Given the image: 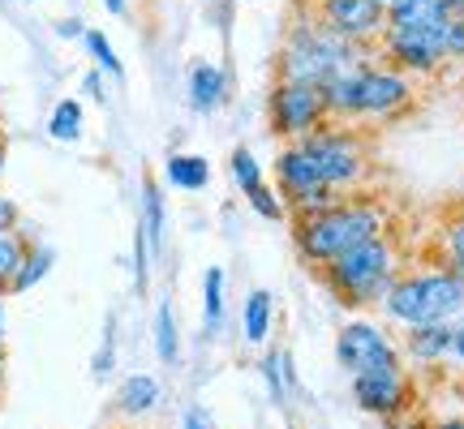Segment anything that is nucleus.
Wrapping results in <instances>:
<instances>
[{
    "label": "nucleus",
    "mask_w": 464,
    "mask_h": 429,
    "mask_svg": "<svg viewBox=\"0 0 464 429\" xmlns=\"http://www.w3.org/2000/svg\"><path fill=\"white\" fill-rule=\"evenodd\" d=\"M26 245H31V236H22L17 228L0 232V292H9L17 266H22V258H26Z\"/></svg>",
    "instance_id": "b1692460"
},
{
    "label": "nucleus",
    "mask_w": 464,
    "mask_h": 429,
    "mask_svg": "<svg viewBox=\"0 0 464 429\" xmlns=\"http://www.w3.org/2000/svg\"><path fill=\"white\" fill-rule=\"evenodd\" d=\"M382 61L404 69L409 78L439 73L448 61H464V14H448L430 26H400L382 31Z\"/></svg>",
    "instance_id": "423d86ee"
},
{
    "label": "nucleus",
    "mask_w": 464,
    "mask_h": 429,
    "mask_svg": "<svg viewBox=\"0 0 464 429\" xmlns=\"http://www.w3.org/2000/svg\"><path fill=\"white\" fill-rule=\"evenodd\" d=\"M224 266H207L202 275V322H207V335H216L219 322H224Z\"/></svg>",
    "instance_id": "4be33fe9"
},
{
    "label": "nucleus",
    "mask_w": 464,
    "mask_h": 429,
    "mask_svg": "<svg viewBox=\"0 0 464 429\" xmlns=\"http://www.w3.org/2000/svg\"><path fill=\"white\" fill-rule=\"evenodd\" d=\"M443 249H448V271H456V275L464 280V214L448 224V232H443Z\"/></svg>",
    "instance_id": "bb28decb"
},
{
    "label": "nucleus",
    "mask_w": 464,
    "mask_h": 429,
    "mask_svg": "<svg viewBox=\"0 0 464 429\" xmlns=\"http://www.w3.org/2000/svg\"><path fill=\"white\" fill-rule=\"evenodd\" d=\"M5 228H17V206H14V198L0 194V232Z\"/></svg>",
    "instance_id": "2f4dec72"
},
{
    "label": "nucleus",
    "mask_w": 464,
    "mask_h": 429,
    "mask_svg": "<svg viewBox=\"0 0 464 429\" xmlns=\"http://www.w3.org/2000/svg\"><path fill=\"white\" fill-rule=\"evenodd\" d=\"M413 78L396 65H370V61H357V65L340 69L332 82L323 86V100H327V112L332 120H344V125H357V120H392L400 116L409 103H413Z\"/></svg>",
    "instance_id": "f257e3e1"
},
{
    "label": "nucleus",
    "mask_w": 464,
    "mask_h": 429,
    "mask_svg": "<svg viewBox=\"0 0 464 429\" xmlns=\"http://www.w3.org/2000/svg\"><path fill=\"white\" fill-rule=\"evenodd\" d=\"M448 5V14H464V0H443Z\"/></svg>",
    "instance_id": "c9c22d12"
},
{
    "label": "nucleus",
    "mask_w": 464,
    "mask_h": 429,
    "mask_svg": "<svg viewBox=\"0 0 464 429\" xmlns=\"http://www.w3.org/2000/svg\"><path fill=\"white\" fill-rule=\"evenodd\" d=\"M439 17H448V5H443V0H392V5H387V31H400V26H430Z\"/></svg>",
    "instance_id": "dca6fc26"
},
{
    "label": "nucleus",
    "mask_w": 464,
    "mask_h": 429,
    "mask_svg": "<svg viewBox=\"0 0 464 429\" xmlns=\"http://www.w3.org/2000/svg\"><path fill=\"white\" fill-rule=\"evenodd\" d=\"M164 176L172 189H185V194H198L211 185V164L202 155H168Z\"/></svg>",
    "instance_id": "2eb2a0df"
},
{
    "label": "nucleus",
    "mask_w": 464,
    "mask_h": 429,
    "mask_svg": "<svg viewBox=\"0 0 464 429\" xmlns=\"http://www.w3.org/2000/svg\"><path fill=\"white\" fill-rule=\"evenodd\" d=\"M365 43H353L344 34H335L327 22H318L314 9L293 22L284 34L280 52H276V78L284 82H305V86H327L340 69L362 61Z\"/></svg>",
    "instance_id": "7ed1b4c3"
},
{
    "label": "nucleus",
    "mask_w": 464,
    "mask_h": 429,
    "mask_svg": "<svg viewBox=\"0 0 464 429\" xmlns=\"http://www.w3.org/2000/svg\"><path fill=\"white\" fill-rule=\"evenodd\" d=\"M310 9L318 22H327L353 43H374L387 31V5L379 0H310Z\"/></svg>",
    "instance_id": "9d476101"
},
{
    "label": "nucleus",
    "mask_w": 464,
    "mask_h": 429,
    "mask_svg": "<svg viewBox=\"0 0 464 429\" xmlns=\"http://www.w3.org/2000/svg\"><path fill=\"white\" fill-rule=\"evenodd\" d=\"M228 167H232V181H237V189H241V194H254V189H263V164H258V159H254V150L249 147H237L228 155Z\"/></svg>",
    "instance_id": "393cba45"
},
{
    "label": "nucleus",
    "mask_w": 464,
    "mask_h": 429,
    "mask_svg": "<svg viewBox=\"0 0 464 429\" xmlns=\"http://www.w3.org/2000/svg\"><path fill=\"white\" fill-rule=\"evenodd\" d=\"M387 228V211L374 198H335L314 214H297L293 241L310 266H327L362 241H374Z\"/></svg>",
    "instance_id": "f03ea898"
},
{
    "label": "nucleus",
    "mask_w": 464,
    "mask_h": 429,
    "mask_svg": "<svg viewBox=\"0 0 464 429\" xmlns=\"http://www.w3.org/2000/svg\"><path fill=\"white\" fill-rule=\"evenodd\" d=\"M434 429H464V421H443V425H434Z\"/></svg>",
    "instance_id": "4c0bfd02"
},
{
    "label": "nucleus",
    "mask_w": 464,
    "mask_h": 429,
    "mask_svg": "<svg viewBox=\"0 0 464 429\" xmlns=\"http://www.w3.org/2000/svg\"><path fill=\"white\" fill-rule=\"evenodd\" d=\"M155 357L164 365H177L181 357V335H177V314H172V305L160 300V310H155Z\"/></svg>",
    "instance_id": "5701e85b"
},
{
    "label": "nucleus",
    "mask_w": 464,
    "mask_h": 429,
    "mask_svg": "<svg viewBox=\"0 0 464 429\" xmlns=\"http://www.w3.org/2000/svg\"><path fill=\"white\" fill-rule=\"evenodd\" d=\"M0 382H5V352H0Z\"/></svg>",
    "instance_id": "ea45409f"
},
{
    "label": "nucleus",
    "mask_w": 464,
    "mask_h": 429,
    "mask_svg": "<svg viewBox=\"0 0 464 429\" xmlns=\"http://www.w3.org/2000/svg\"><path fill=\"white\" fill-rule=\"evenodd\" d=\"M160 399H164V386L150 378V374H133L116 386V413L121 416H147L160 408Z\"/></svg>",
    "instance_id": "ddd939ff"
},
{
    "label": "nucleus",
    "mask_w": 464,
    "mask_h": 429,
    "mask_svg": "<svg viewBox=\"0 0 464 429\" xmlns=\"http://www.w3.org/2000/svg\"><path fill=\"white\" fill-rule=\"evenodd\" d=\"M335 361L348 369V378L365 369H400V348L374 322H348L335 339Z\"/></svg>",
    "instance_id": "1a4fd4ad"
},
{
    "label": "nucleus",
    "mask_w": 464,
    "mask_h": 429,
    "mask_svg": "<svg viewBox=\"0 0 464 429\" xmlns=\"http://www.w3.org/2000/svg\"><path fill=\"white\" fill-rule=\"evenodd\" d=\"M327 100H323V86H305V82H284L276 78L271 95H266V125L276 138L284 142H301L305 133H314L318 125H327Z\"/></svg>",
    "instance_id": "6e6552de"
},
{
    "label": "nucleus",
    "mask_w": 464,
    "mask_h": 429,
    "mask_svg": "<svg viewBox=\"0 0 464 429\" xmlns=\"http://www.w3.org/2000/svg\"><path fill=\"white\" fill-rule=\"evenodd\" d=\"M0 172H5V142H0Z\"/></svg>",
    "instance_id": "58836bf2"
},
{
    "label": "nucleus",
    "mask_w": 464,
    "mask_h": 429,
    "mask_svg": "<svg viewBox=\"0 0 464 429\" xmlns=\"http://www.w3.org/2000/svg\"><path fill=\"white\" fill-rule=\"evenodd\" d=\"M382 314L400 327H426V322H451L464 310V280L456 271H417V275H396L379 300Z\"/></svg>",
    "instance_id": "39448f33"
},
{
    "label": "nucleus",
    "mask_w": 464,
    "mask_h": 429,
    "mask_svg": "<svg viewBox=\"0 0 464 429\" xmlns=\"http://www.w3.org/2000/svg\"><path fill=\"white\" fill-rule=\"evenodd\" d=\"M82 125H86V112L78 100H61L52 108L48 116V138L52 142H78L82 138Z\"/></svg>",
    "instance_id": "aec40b11"
},
{
    "label": "nucleus",
    "mask_w": 464,
    "mask_h": 429,
    "mask_svg": "<svg viewBox=\"0 0 464 429\" xmlns=\"http://www.w3.org/2000/svg\"><path fill=\"white\" fill-rule=\"evenodd\" d=\"M451 357H460V361H464V327L451 330Z\"/></svg>",
    "instance_id": "72a5a7b5"
},
{
    "label": "nucleus",
    "mask_w": 464,
    "mask_h": 429,
    "mask_svg": "<svg viewBox=\"0 0 464 429\" xmlns=\"http://www.w3.org/2000/svg\"><path fill=\"white\" fill-rule=\"evenodd\" d=\"M116 322H108V335H103V348H100V357H95V378H108V369H112L116 361Z\"/></svg>",
    "instance_id": "c85d7f7f"
},
{
    "label": "nucleus",
    "mask_w": 464,
    "mask_h": 429,
    "mask_svg": "<svg viewBox=\"0 0 464 429\" xmlns=\"http://www.w3.org/2000/svg\"><path fill=\"white\" fill-rule=\"evenodd\" d=\"M301 150H305L310 164L318 167L323 185L335 189V194L357 189V185L370 176V159H365L362 133H353V125H344V120H327V125H318L314 133H305V138H301Z\"/></svg>",
    "instance_id": "0eeeda50"
},
{
    "label": "nucleus",
    "mask_w": 464,
    "mask_h": 429,
    "mask_svg": "<svg viewBox=\"0 0 464 429\" xmlns=\"http://www.w3.org/2000/svg\"><path fill=\"white\" fill-rule=\"evenodd\" d=\"M56 34H61V39H82L86 26L78 17H61V22H56Z\"/></svg>",
    "instance_id": "7c9ffc66"
},
{
    "label": "nucleus",
    "mask_w": 464,
    "mask_h": 429,
    "mask_svg": "<svg viewBox=\"0 0 464 429\" xmlns=\"http://www.w3.org/2000/svg\"><path fill=\"white\" fill-rule=\"evenodd\" d=\"M0 142H5V125H0Z\"/></svg>",
    "instance_id": "a19ab883"
},
{
    "label": "nucleus",
    "mask_w": 464,
    "mask_h": 429,
    "mask_svg": "<svg viewBox=\"0 0 464 429\" xmlns=\"http://www.w3.org/2000/svg\"><path fill=\"white\" fill-rule=\"evenodd\" d=\"M185 429H211V421H207V413L202 408H185Z\"/></svg>",
    "instance_id": "473e14b6"
},
{
    "label": "nucleus",
    "mask_w": 464,
    "mask_h": 429,
    "mask_svg": "<svg viewBox=\"0 0 464 429\" xmlns=\"http://www.w3.org/2000/svg\"><path fill=\"white\" fill-rule=\"evenodd\" d=\"M249 206H254V214H263V219H284V214H288L284 198L276 194V189H271V185L254 189V194H249Z\"/></svg>",
    "instance_id": "cd10ccee"
},
{
    "label": "nucleus",
    "mask_w": 464,
    "mask_h": 429,
    "mask_svg": "<svg viewBox=\"0 0 464 429\" xmlns=\"http://www.w3.org/2000/svg\"><path fill=\"white\" fill-rule=\"evenodd\" d=\"M400 275V253L396 245L387 241V232L374 236V241H362V245H353L348 253L332 258V262L323 266V280L332 288L340 305L348 310H370V305H379L387 297V288L396 283Z\"/></svg>",
    "instance_id": "20e7f679"
},
{
    "label": "nucleus",
    "mask_w": 464,
    "mask_h": 429,
    "mask_svg": "<svg viewBox=\"0 0 464 429\" xmlns=\"http://www.w3.org/2000/svg\"><path fill=\"white\" fill-rule=\"evenodd\" d=\"M52 262H56V253H52L48 245H26V258H22V266H17V275H14V283H9V292H31L34 283L44 280L52 271Z\"/></svg>",
    "instance_id": "412c9836"
},
{
    "label": "nucleus",
    "mask_w": 464,
    "mask_h": 429,
    "mask_svg": "<svg viewBox=\"0 0 464 429\" xmlns=\"http://www.w3.org/2000/svg\"><path fill=\"white\" fill-rule=\"evenodd\" d=\"M138 232L147 236L150 253H160V245H164V194H160L155 176L142 181V228Z\"/></svg>",
    "instance_id": "f3484780"
},
{
    "label": "nucleus",
    "mask_w": 464,
    "mask_h": 429,
    "mask_svg": "<svg viewBox=\"0 0 464 429\" xmlns=\"http://www.w3.org/2000/svg\"><path fill=\"white\" fill-rule=\"evenodd\" d=\"M271 310H276V300L266 288H254L246 297V344L263 348L266 335H271Z\"/></svg>",
    "instance_id": "a211bd4d"
},
{
    "label": "nucleus",
    "mask_w": 464,
    "mask_h": 429,
    "mask_svg": "<svg viewBox=\"0 0 464 429\" xmlns=\"http://www.w3.org/2000/svg\"><path fill=\"white\" fill-rule=\"evenodd\" d=\"M82 91H86V95H91L95 103L108 100V95H103V73H100V69H91V73L82 78Z\"/></svg>",
    "instance_id": "c756f323"
},
{
    "label": "nucleus",
    "mask_w": 464,
    "mask_h": 429,
    "mask_svg": "<svg viewBox=\"0 0 464 429\" xmlns=\"http://www.w3.org/2000/svg\"><path fill=\"white\" fill-rule=\"evenodd\" d=\"M103 9H108V14H116V17H121V14H125V0H103Z\"/></svg>",
    "instance_id": "f704fd0d"
},
{
    "label": "nucleus",
    "mask_w": 464,
    "mask_h": 429,
    "mask_svg": "<svg viewBox=\"0 0 464 429\" xmlns=\"http://www.w3.org/2000/svg\"><path fill=\"white\" fill-rule=\"evenodd\" d=\"M26 5H31V0H26Z\"/></svg>",
    "instance_id": "37998d69"
},
{
    "label": "nucleus",
    "mask_w": 464,
    "mask_h": 429,
    "mask_svg": "<svg viewBox=\"0 0 464 429\" xmlns=\"http://www.w3.org/2000/svg\"><path fill=\"white\" fill-rule=\"evenodd\" d=\"M451 330L448 322H426V327H409V339H404V352L421 365H434L443 361L451 352Z\"/></svg>",
    "instance_id": "4468645a"
},
{
    "label": "nucleus",
    "mask_w": 464,
    "mask_h": 429,
    "mask_svg": "<svg viewBox=\"0 0 464 429\" xmlns=\"http://www.w3.org/2000/svg\"><path fill=\"white\" fill-rule=\"evenodd\" d=\"M379 5H392V0H379Z\"/></svg>",
    "instance_id": "79ce46f5"
},
{
    "label": "nucleus",
    "mask_w": 464,
    "mask_h": 429,
    "mask_svg": "<svg viewBox=\"0 0 464 429\" xmlns=\"http://www.w3.org/2000/svg\"><path fill=\"white\" fill-rule=\"evenodd\" d=\"M185 91H189V108L207 116L224 103L228 78H224V69L211 65V61H194V65H189V78H185Z\"/></svg>",
    "instance_id": "f8f14e48"
},
{
    "label": "nucleus",
    "mask_w": 464,
    "mask_h": 429,
    "mask_svg": "<svg viewBox=\"0 0 464 429\" xmlns=\"http://www.w3.org/2000/svg\"><path fill=\"white\" fill-rule=\"evenodd\" d=\"M263 378H266V386H271L276 399H288L297 391V369H293V357H288L284 348H271L263 357Z\"/></svg>",
    "instance_id": "6ab92c4d"
},
{
    "label": "nucleus",
    "mask_w": 464,
    "mask_h": 429,
    "mask_svg": "<svg viewBox=\"0 0 464 429\" xmlns=\"http://www.w3.org/2000/svg\"><path fill=\"white\" fill-rule=\"evenodd\" d=\"M0 344H5V292H0Z\"/></svg>",
    "instance_id": "e433bc0d"
},
{
    "label": "nucleus",
    "mask_w": 464,
    "mask_h": 429,
    "mask_svg": "<svg viewBox=\"0 0 464 429\" xmlns=\"http://www.w3.org/2000/svg\"><path fill=\"white\" fill-rule=\"evenodd\" d=\"M353 399L370 416H396L409 408V378H404V369H365V374H353Z\"/></svg>",
    "instance_id": "9b49d317"
},
{
    "label": "nucleus",
    "mask_w": 464,
    "mask_h": 429,
    "mask_svg": "<svg viewBox=\"0 0 464 429\" xmlns=\"http://www.w3.org/2000/svg\"><path fill=\"white\" fill-rule=\"evenodd\" d=\"M82 43H86V52H91V61H95V69H100V73H108V78H125V65H121L116 48L108 43V34H103V31H86Z\"/></svg>",
    "instance_id": "a878e982"
}]
</instances>
